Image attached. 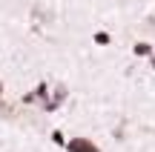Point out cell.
<instances>
[{"instance_id":"cell-1","label":"cell","mask_w":155,"mask_h":152,"mask_svg":"<svg viewBox=\"0 0 155 152\" xmlns=\"http://www.w3.org/2000/svg\"><path fill=\"white\" fill-rule=\"evenodd\" d=\"M66 149L69 152H101L89 138H72V141H66Z\"/></svg>"},{"instance_id":"cell-2","label":"cell","mask_w":155,"mask_h":152,"mask_svg":"<svg viewBox=\"0 0 155 152\" xmlns=\"http://www.w3.org/2000/svg\"><path fill=\"white\" fill-rule=\"evenodd\" d=\"M132 52H135L138 57H150V55H152V43H135Z\"/></svg>"},{"instance_id":"cell-3","label":"cell","mask_w":155,"mask_h":152,"mask_svg":"<svg viewBox=\"0 0 155 152\" xmlns=\"http://www.w3.org/2000/svg\"><path fill=\"white\" fill-rule=\"evenodd\" d=\"M92 40H95L98 46H109V43H112V34H109V32H95Z\"/></svg>"},{"instance_id":"cell-4","label":"cell","mask_w":155,"mask_h":152,"mask_svg":"<svg viewBox=\"0 0 155 152\" xmlns=\"http://www.w3.org/2000/svg\"><path fill=\"white\" fill-rule=\"evenodd\" d=\"M52 141H55V144H61V147H66V141H63V135H61V132H52Z\"/></svg>"},{"instance_id":"cell-5","label":"cell","mask_w":155,"mask_h":152,"mask_svg":"<svg viewBox=\"0 0 155 152\" xmlns=\"http://www.w3.org/2000/svg\"><path fill=\"white\" fill-rule=\"evenodd\" d=\"M150 63H152V69H155V55H150Z\"/></svg>"},{"instance_id":"cell-6","label":"cell","mask_w":155,"mask_h":152,"mask_svg":"<svg viewBox=\"0 0 155 152\" xmlns=\"http://www.w3.org/2000/svg\"><path fill=\"white\" fill-rule=\"evenodd\" d=\"M0 95H3V83H0Z\"/></svg>"}]
</instances>
